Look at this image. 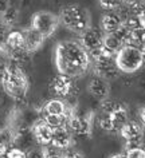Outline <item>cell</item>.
Here are the masks:
<instances>
[{"mask_svg": "<svg viewBox=\"0 0 145 158\" xmlns=\"http://www.w3.org/2000/svg\"><path fill=\"white\" fill-rule=\"evenodd\" d=\"M92 64V58L75 40L59 42L55 47V66L59 74L77 78L83 75Z\"/></svg>", "mask_w": 145, "mask_h": 158, "instance_id": "cell-1", "label": "cell"}, {"mask_svg": "<svg viewBox=\"0 0 145 158\" xmlns=\"http://www.w3.org/2000/svg\"><path fill=\"white\" fill-rule=\"evenodd\" d=\"M0 85H2L6 94H8L11 98H14L16 101L24 99L30 90L28 78H27L24 71L20 69V66L16 64V63L7 64Z\"/></svg>", "mask_w": 145, "mask_h": 158, "instance_id": "cell-2", "label": "cell"}, {"mask_svg": "<svg viewBox=\"0 0 145 158\" xmlns=\"http://www.w3.org/2000/svg\"><path fill=\"white\" fill-rule=\"evenodd\" d=\"M58 16H59V22L65 26V28H67L71 32L81 35L92 27L90 26V23H92L90 14L87 8H85L83 6L67 4L61 8Z\"/></svg>", "mask_w": 145, "mask_h": 158, "instance_id": "cell-3", "label": "cell"}, {"mask_svg": "<svg viewBox=\"0 0 145 158\" xmlns=\"http://www.w3.org/2000/svg\"><path fill=\"white\" fill-rule=\"evenodd\" d=\"M116 64L118 67L120 73H136L145 64L143 50L132 44H125L116 55Z\"/></svg>", "mask_w": 145, "mask_h": 158, "instance_id": "cell-4", "label": "cell"}, {"mask_svg": "<svg viewBox=\"0 0 145 158\" xmlns=\"http://www.w3.org/2000/svg\"><path fill=\"white\" fill-rule=\"evenodd\" d=\"M61 22L59 16L51 11H38L31 18V27L42 34L45 39L53 36L54 32L58 30Z\"/></svg>", "mask_w": 145, "mask_h": 158, "instance_id": "cell-5", "label": "cell"}, {"mask_svg": "<svg viewBox=\"0 0 145 158\" xmlns=\"http://www.w3.org/2000/svg\"><path fill=\"white\" fill-rule=\"evenodd\" d=\"M104 38L105 34L101 28H94L90 27L79 35V44L83 47V50L89 54L90 58H96L101 54L104 46Z\"/></svg>", "mask_w": 145, "mask_h": 158, "instance_id": "cell-6", "label": "cell"}, {"mask_svg": "<svg viewBox=\"0 0 145 158\" xmlns=\"http://www.w3.org/2000/svg\"><path fill=\"white\" fill-rule=\"evenodd\" d=\"M94 126V113L89 111L79 115L75 113V110L70 114L67 121V127L71 130L74 134L82 137H90L93 133Z\"/></svg>", "mask_w": 145, "mask_h": 158, "instance_id": "cell-7", "label": "cell"}, {"mask_svg": "<svg viewBox=\"0 0 145 158\" xmlns=\"http://www.w3.org/2000/svg\"><path fill=\"white\" fill-rule=\"evenodd\" d=\"M93 60H94V73H96V75L106 79V81L117 78L120 70L116 64V56H110V55L101 52L96 58H93Z\"/></svg>", "mask_w": 145, "mask_h": 158, "instance_id": "cell-8", "label": "cell"}, {"mask_svg": "<svg viewBox=\"0 0 145 158\" xmlns=\"http://www.w3.org/2000/svg\"><path fill=\"white\" fill-rule=\"evenodd\" d=\"M144 127L143 125L136 121H126L120 129L121 137L126 141L128 148H134V146H141L144 139Z\"/></svg>", "mask_w": 145, "mask_h": 158, "instance_id": "cell-9", "label": "cell"}, {"mask_svg": "<svg viewBox=\"0 0 145 158\" xmlns=\"http://www.w3.org/2000/svg\"><path fill=\"white\" fill-rule=\"evenodd\" d=\"M87 91L92 97L100 101H106L110 94V85L109 81L94 75V77L87 82Z\"/></svg>", "mask_w": 145, "mask_h": 158, "instance_id": "cell-10", "label": "cell"}, {"mask_svg": "<svg viewBox=\"0 0 145 158\" xmlns=\"http://www.w3.org/2000/svg\"><path fill=\"white\" fill-rule=\"evenodd\" d=\"M50 89L53 90V93L59 98H66L73 93L74 90V81L73 78L67 77L63 74H58L53 78L51 83H50Z\"/></svg>", "mask_w": 145, "mask_h": 158, "instance_id": "cell-11", "label": "cell"}, {"mask_svg": "<svg viewBox=\"0 0 145 158\" xmlns=\"http://www.w3.org/2000/svg\"><path fill=\"white\" fill-rule=\"evenodd\" d=\"M31 130H32V134L39 146H46L51 143L54 129L43 118H39L35 121V123L31 126Z\"/></svg>", "mask_w": 145, "mask_h": 158, "instance_id": "cell-12", "label": "cell"}, {"mask_svg": "<svg viewBox=\"0 0 145 158\" xmlns=\"http://www.w3.org/2000/svg\"><path fill=\"white\" fill-rule=\"evenodd\" d=\"M74 111L73 107L66 103L62 98H54L47 101L42 107V115H69Z\"/></svg>", "mask_w": 145, "mask_h": 158, "instance_id": "cell-13", "label": "cell"}, {"mask_svg": "<svg viewBox=\"0 0 145 158\" xmlns=\"http://www.w3.org/2000/svg\"><path fill=\"white\" fill-rule=\"evenodd\" d=\"M54 148L59 149V150H67L71 148L73 145V135H71V130L67 126H61V127H55L53 133L51 138V143Z\"/></svg>", "mask_w": 145, "mask_h": 158, "instance_id": "cell-14", "label": "cell"}, {"mask_svg": "<svg viewBox=\"0 0 145 158\" xmlns=\"http://www.w3.org/2000/svg\"><path fill=\"white\" fill-rule=\"evenodd\" d=\"M22 32H23V36H24V50L28 54L38 51L46 40L45 36L42 34H39L36 30H34L31 26L22 30Z\"/></svg>", "mask_w": 145, "mask_h": 158, "instance_id": "cell-15", "label": "cell"}, {"mask_svg": "<svg viewBox=\"0 0 145 158\" xmlns=\"http://www.w3.org/2000/svg\"><path fill=\"white\" fill-rule=\"evenodd\" d=\"M124 24V18L116 11H110L102 15L100 22V27L104 31V34H113L117 30H120Z\"/></svg>", "mask_w": 145, "mask_h": 158, "instance_id": "cell-16", "label": "cell"}, {"mask_svg": "<svg viewBox=\"0 0 145 158\" xmlns=\"http://www.w3.org/2000/svg\"><path fill=\"white\" fill-rule=\"evenodd\" d=\"M124 46H125L124 40L116 32L105 34L104 46H102V51H101V52H104L106 55H110V56H116L117 52H118Z\"/></svg>", "mask_w": 145, "mask_h": 158, "instance_id": "cell-17", "label": "cell"}, {"mask_svg": "<svg viewBox=\"0 0 145 158\" xmlns=\"http://www.w3.org/2000/svg\"><path fill=\"white\" fill-rule=\"evenodd\" d=\"M24 50V36L22 31H10L7 35V54L10 51Z\"/></svg>", "mask_w": 145, "mask_h": 158, "instance_id": "cell-18", "label": "cell"}, {"mask_svg": "<svg viewBox=\"0 0 145 158\" xmlns=\"http://www.w3.org/2000/svg\"><path fill=\"white\" fill-rule=\"evenodd\" d=\"M19 18V11L12 6H8L6 10L2 11V16H0V23L6 27V28H11L15 23L18 22Z\"/></svg>", "mask_w": 145, "mask_h": 158, "instance_id": "cell-19", "label": "cell"}, {"mask_svg": "<svg viewBox=\"0 0 145 158\" xmlns=\"http://www.w3.org/2000/svg\"><path fill=\"white\" fill-rule=\"evenodd\" d=\"M14 143V130L11 127H4L0 130V156H6L8 150Z\"/></svg>", "mask_w": 145, "mask_h": 158, "instance_id": "cell-20", "label": "cell"}, {"mask_svg": "<svg viewBox=\"0 0 145 158\" xmlns=\"http://www.w3.org/2000/svg\"><path fill=\"white\" fill-rule=\"evenodd\" d=\"M128 44H132L139 48L145 47V30L141 27H136V28L130 30V35H129V42Z\"/></svg>", "mask_w": 145, "mask_h": 158, "instance_id": "cell-21", "label": "cell"}, {"mask_svg": "<svg viewBox=\"0 0 145 158\" xmlns=\"http://www.w3.org/2000/svg\"><path fill=\"white\" fill-rule=\"evenodd\" d=\"M42 118L53 129L61 127V126H67V121H69V115H42Z\"/></svg>", "mask_w": 145, "mask_h": 158, "instance_id": "cell-22", "label": "cell"}, {"mask_svg": "<svg viewBox=\"0 0 145 158\" xmlns=\"http://www.w3.org/2000/svg\"><path fill=\"white\" fill-rule=\"evenodd\" d=\"M43 157L45 158H63V153L62 150L54 148L53 145H46V146H41Z\"/></svg>", "mask_w": 145, "mask_h": 158, "instance_id": "cell-23", "label": "cell"}, {"mask_svg": "<svg viewBox=\"0 0 145 158\" xmlns=\"http://www.w3.org/2000/svg\"><path fill=\"white\" fill-rule=\"evenodd\" d=\"M98 4L102 10L110 12V11H116L121 8V6L124 3H122V0H98Z\"/></svg>", "mask_w": 145, "mask_h": 158, "instance_id": "cell-24", "label": "cell"}, {"mask_svg": "<svg viewBox=\"0 0 145 158\" xmlns=\"http://www.w3.org/2000/svg\"><path fill=\"white\" fill-rule=\"evenodd\" d=\"M6 158H27V152L16 148V146H11L6 153Z\"/></svg>", "mask_w": 145, "mask_h": 158, "instance_id": "cell-25", "label": "cell"}, {"mask_svg": "<svg viewBox=\"0 0 145 158\" xmlns=\"http://www.w3.org/2000/svg\"><path fill=\"white\" fill-rule=\"evenodd\" d=\"M126 157L128 158H145V150L141 146H134V148L126 149Z\"/></svg>", "mask_w": 145, "mask_h": 158, "instance_id": "cell-26", "label": "cell"}, {"mask_svg": "<svg viewBox=\"0 0 145 158\" xmlns=\"http://www.w3.org/2000/svg\"><path fill=\"white\" fill-rule=\"evenodd\" d=\"M63 158H85L83 154L78 150H74V149H67V152L63 153Z\"/></svg>", "mask_w": 145, "mask_h": 158, "instance_id": "cell-27", "label": "cell"}, {"mask_svg": "<svg viewBox=\"0 0 145 158\" xmlns=\"http://www.w3.org/2000/svg\"><path fill=\"white\" fill-rule=\"evenodd\" d=\"M27 158H45V157H43L41 148H34L30 152H27Z\"/></svg>", "mask_w": 145, "mask_h": 158, "instance_id": "cell-28", "label": "cell"}, {"mask_svg": "<svg viewBox=\"0 0 145 158\" xmlns=\"http://www.w3.org/2000/svg\"><path fill=\"white\" fill-rule=\"evenodd\" d=\"M122 3L125 6H129V7H133V8H137V7L143 6L145 3V0H122Z\"/></svg>", "mask_w": 145, "mask_h": 158, "instance_id": "cell-29", "label": "cell"}, {"mask_svg": "<svg viewBox=\"0 0 145 158\" xmlns=\"http://www.w3.org/2000/svg\"><path fill=\"white\" fill-rule=\"evenodd\" d=\"M137 20H139V24L141 28L145 30V8L139 11V14H137Z\"/></svg>", "mask_w": 145, "mask_h": 158, "instance_id": "cell-30", "label": "cell"}, {"mask_svg": "<svg viewBox=\"0 0 145 158\" xmlns=\"http://www.w3.org/2000/svg\"><path fill=\"white\" fill-rule=\"evenodd\" d=\"M140 118H141V125H143V127L145 130V106L141 107V110H140Z\"/></svg>", "mask_w": 145, "mask_h": 158, "instance_id": "cell-31", "label": "cell"}, {"mask_svg": "<svg viewBox=\"0 0 145 158\" xmlns=\"http://www.w3.org/2000/svg\"><path fill=\"white\" fill-rule=\"evenodd\" d=\"M110 158H128V157L125 153H117V154H113Z\"/></svg>", "mask_w": 145, "mask_h": 158, "instance_id": "cell-32", "label": "cell"}, {"mask_svg": "<svg viewBox=\"0 0 145 158\" xmlns=\"http://www.w3.org/2000/svg\"><path fill=\"white\" fill-rule=\"evenodd\" d=\"M141 50H143V56H144V63H145V47H143Z\"/></svg>", "mask_w": 145, "mask_h": 158, "instance_id": "cell-33", "label": "cell"}, {"mask_svg": "<svg viewBox=\"0 0 145 158\" xmlns=\"http://www.w3.org/2000/svg\"><path fill=\"white\" fill-rule=\"evenodd\" d=\"M3 52H2V51H0V63H3Z\"/></svg>", "mask_w": 145, "mask_h": 158, "instance_id": "cell-34", "label": "cell"}, {"mask_svg": "<svg viewBox=\"0 0 145 158\" xmlns=\"http://www.w3.org/2000/svg\"><path fill=\"white\" fill-rule=\"evenodd\" d=\"M0 158H6V156H0Z\"/></svg>", "mask_w": 145, "mask_h": 158, "instance_id": "cell-35", "label": "cell"}]
</instances>
